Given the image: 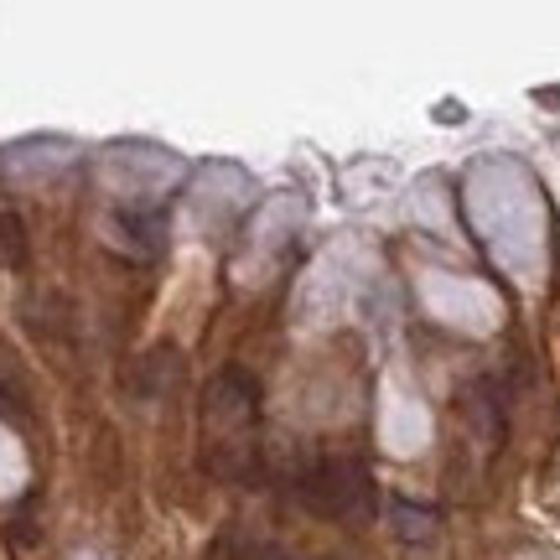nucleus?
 <instances>
[{
  "label": "nucleus",
  "instance_id": "nucleus-4",
  "mask_svg": "<svg viewBox=\"0 0 560 560\" xmlns=\"http://www.w3.org/2000/svg\"><path fill=\"white\" fill-rule=\"evenodd\" d=\"M389 529H395L405 545H425L431 535H436V509L410 503V499H395L389 503Z\"/></svg>",
  "mask_w": 560,
  "mask_h": 560
},
{
  "label": "nucleus",
  "instance_id": "nucleus-1",
  "mask_svg": "<svg viewBox=\"0 0 560 560\" xmlns=\"http://www.w3.org/2000/svg\"><path fill=\"white\" fill-rule=\"evenodd\" d=\"M296 499L301 509H312L322 520H342V524H363L374 514V482L369 467L359 457H317L296 472Z\"/></svg>",
  "mask_w": 560,
  "mask_h": 560
},
{
  "label": "nucleus",
  "instance_id": "nucleus-3",
  "mask_svg": "<svg viewBox=\"0 0 560 560\" xmlns=\"http://www.w3.org/2000/svg\"><path fill=\"white\" fill-rule=\"evenodd\" d=\"M462 410H467V420H472V431H478L493 452L503 446V389L499 380H472L467 389H462Z\"/></svg>",
  "mask_w": 560,
  "mask_h": 560
},
{
  "label": "nucleus",
  "instance_id": "nucleus-5",
  "mask_svg": "<svg viewBox=\"0 0 560 560\" xmlns=\"http://www.w3.org/2000/svg\"><path fill=\"white\" fill-rule=\"evenodd\" d=\"M0 249H5V260H11V265L26 260V240H21V219H16V213H0Z\"/></svg>",
  "mask_w": 560,
  "mask_h": 560
},
{
  "label": "nucleus",
  "instance_id": "nucleus-2",
  "mask_svg": "<svg viewBox=\"0 0 560 560\" xmlns=\"http://www.w3.org/2000/svg\"><path fill=\"white\" fill-rule=\"evenodd\" d=\"M208 425L223 436V446H240L249 452V431L260 420V384L249 369H223L219 380L208 384Z\"/></svg>",
  "mask_w": 560,
  "mask_h": 560
}]
</instances>
